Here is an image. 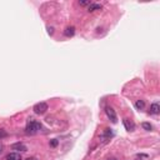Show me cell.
Listing matches in <instances>:
<instances>
[{
    "mask_svg": "<svg viewBox=\"0 0 160 160\" xmlns=\"http://www.w3.org/2000/svg\"><path fill=\"white\" fill-rule=\"evenodd\" d=\"M48 30H49V34H53V30H54V29H53V28H48Z\"/></svg>",
    "mask_w": 160,
    "mask_h": 160,
    "instance_id": "17",
    "label": "cell"
},
{
    "mask_svg": "<svg viewBox=\"0 0 160 160\" xmlns=\"http://www.w3.org/2000/svg\"><path fill=\"white\" fill-rule=\"evenodd\" d=\"M41 129V124L39 123V121H37V120H30L28 123V125H26V128H25V132H26V134H29V135H35L37 134L39 130Z\"/></svg>",
    "mask_w": 160,
    "mask_h": 160,
    "instance_id": "1",
    "label": "cell"
},
{
    "mask_svg": "<svg viewBox=\"0 0 160 160\" xmlns=\"http://www.w3.org/2000/svg\"><path fill=\"white\" fill-rule=\"evenodd\" d=\"M26 160H38V159L37 158H28Z\"/></svg>",
    "mask_w": 160,
    "mask_h": 160,
    "instance_id": "18",
    "label": "cell"
},
{
    "mask_svg": "<svg viewBox=\"0 0 160 160\" xmlns=\"http://www.w3.org/2000/svg\"><path fill=\"white\" fill-rule=\"evenodd\" d=\"M105 111H106V115H108V118L111 120V123H116L118 121V116H116V113H115V110L113 109V108H110V106H108V108L105 109Z\"/></svg>",
    "mask_w": 160,
    "mask_h": 160,
    "instance_id": "3",
    "label": "cell"
},
{
    "mask_svg": "<svg viewBox=\"0 0 160 160\" xmlns=\"http://www.w3.org/2000/svg\"><path fill=\"white\" fill-rule=\"evenodd\" d=\"M109 160H116V159H115V158H110Z\"/></svg>",
    "mask_w": 160,
    "mask_h": 160,
    "instance_id": "19",
    "label": "cell"
},
{
    "mask_svg": "<svg viewBox=\"0 0 160 160\" xmlns=\"http://www.w3.org/2000/svg\"><path fill=\"white\" fill-rule=\"evenodd\" d=\"M74 34H75V28L74 26H69V28L65 29V31H64L65 37H73Z\"/></svg>",
    "mask_w": 160,
    "mask_h": 160,
    "instance_id": "8",
    "label": "cell"
},
{
    "mask_svg": "<svg viewBox=\"0 0 160 160\" xmlns=\"http://www.w3.org/2000/svg\"><path fill=\"white\" fill-rule=\"evenodd\" d=\"M144 106H145V103L143 102V100H138V102L135 103V108L136 109H144Z\"/></svg>",
    "mask_w": 160,
    "mask_h": 160,
    "instance_id": "11",
    "label": "cell"
},
{
    "mask_svg": "<svg viewBox=\"0 0 160 160\" xmlns=\"http://www.w3.org/2000/svg\"><path fill=\"white\" fill-rule=\"evenodd\" d=\"M141 126H143L144 130H146V132H150V130H153V126L150 123H143L141 124Z\"/></svg>",
    "mask_w": 160,
    "mask_h": 160,
    "instance_id": "12",
    "label": "cell"
},
{
    "mask_svg": "<svg viewBox=\"0 0 160 160\" xmlns=\"http://www.w3.org/2000/svg\"><path fill=\"white\" fill-rule=\"evenodd\" d=\"M3 149H4V146H3V144H1V143H0V154L3 153Z\"/></svg>",
    "mask_w": 160,
    "mask_h": 160,
    "instance_id": "16",
    "label": "cell"
},
{
    "mask_svg": "<svg viewBox=\"0 0 160 160\" xmlns=\"http://www.w3.org/2000/svg\"><path fill=\"white\" fill-rule=\"evenodd\" d=\"M33 110H34L35 114H39V115H41V114H44V113H45L46 110H48V104L44 103V102L38 103V104H35V105H34Z\"/></svg>",
    "mask_w": 160,
    "mask_h": 160,
    "instance_id": "2",
    "label": "cell"
},
{
    "mask_svg": "<svg viewBox=\"0 0 160 160\" xmlns=\"http://www.w3.org/2000/svg\"><path fill=\"white\" fill-rule=\"evenodd\" d=\"M11 150H15V151H28V148L23 144V143H15L11 145Z\"/></svg>",
    "mask_w": 160,
    "mask_h": 160,
    "instance_id": "4",
    "label": "cell"
},
{
    "mask_svg": "<svg viewBox=\"0 0 160 160\" xmlns=\"http://www.w3.org/2000/svg\"><path fill=\"white\" fill-rule=\"evenodd\" d=\"M111 136H113V132H111V129L108 128V129H105L104 133L102 134V140L103 141H106V140H109Z\"/></svg>",
    "mask_w": 160,
    "mask_h": 160,
    "instance_id": "5",
    "label": "cell"
},
{
    "mask_svg": "<svg viewBox=\"0 0 160 160\" xmlns=\"http://www.w3.org/2000/svg\"><path fill=\"white\" fill-rule=\"evenodd\" d=\"M159 111H160V106H159V104L158 103H154V104H151V106H150V113L151 114H159Z\"/></svg>",
    "mask_w": 160,
    "mask_h": 160,
    "instance_id": "7",
    "label": "cell"
},
{
    "mask_svg": "<svg viewBox=\"0 0 160 160\" xmlns=\"http://www.w3.org/2000/svg\"><path fill=\"white\" fill-rule=\"evenodd\" d=\"M7 160H21V156L18 153H10L7 156Z\"/></svg>",
    "mask_w": 160,
    "mask_h": 160,
    "instance_id": "9",
    "label": "cell"
},
{
    "mask_svg": "<svg viewBox=\"0 0 160 160\" xmlns=\"http://www.w3.org/2000/svg\"><path fill=\"white\" fill-rule=\"evenodd\" d=\"M89 11H95V10H100L102 9V5H99V4H94V3H91L90 5H89Z\"/></svg>",
    "mask_w": 160,
    "mask_h": 160,
    "instance_id": "10",
    "label": "cell"
},
{
    "mask_svg": "<svg viewBox=\"0 0 160 160\" xmlns=\"http://www.w3.org/2000/svg\"><path fill=\"white\" fill-rule=\"evenodd\" d=\"M80 5H83V7H85V5H90L91 4V1H90V0H88V1H84V0H80Z\"/></svg>",
    "mask_w": 160,
    "mask_h": 160,
    "instance_id": "15",
    "label": "cell"
},
{
    "mask_svg": "<svg viewBox=\"0 0 160 160\" xmlns=\"http://www.w3.org/2000/svg\"><path fill=\"white\" fill-rule=\"evenodd\" d=\"M58 144H59V141H58L56 139H53V140L50 141V146H51V148H55V146H58Z\"/></svg>",
    "mask_w": 160,
    "mask_h": 160,
    "instance_id": "14",
    "label": "cell"
},
{
    "mask_svg": "<svg viewBox=\"0 0 160 160\" xmlns=\"http://www.w3.org/2000/svg\"><path fill=\"white\" fill-rule=\"evenodd\" d=\"M8 136V133H7V130H4V129H0V140L4 139V138H7Z\"/></svg>",
    "mask_w": 160,
    "mask_h": 160,
    "instance_id": "13",
    "label": "cell"
},
{
    "mask_svg": "<svg viewBox=\"0 0 160 160\" xmlns=\"http://www.w3.org/2000/svg\"><path fill=\"white\" fill-rule=\"evenodd\" d=\"M123 123H124V125H125V129L128 130V132H133V130L135 129L134 123H132L130 120H128V119H124V120H123Z\"/></svg>",
    "mask_w": 160,
    "mask_h": 160,
    "instance_id": "6",
    "label": "cell"
}]
</instances>
